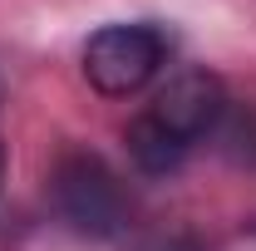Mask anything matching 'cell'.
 <instances>
[{
    "label": "cell",
    "instance_id": "6da1fadb",
    "mask_svg": "<svg viewBox=\"0 0 256 251\" xmlns=\"http://www.w3.org/2000/svg\"><path fill=\"white\" fill-rule=\"evenodd\" d=\"M50 197H54V212L79 236L108 242L128 226V192L98 153H64L50 178Z\"/></svg>",
    "mask_w": 256,
    "mask_h": 251
},
{
    "label": "cell",
    "instance_id": "7a4b0ae2",
    "mask_svg": "<svg viewBox=\"0 0 256 251\" xmlns=\"http://www.w3.org/2000/svg\"><path fill=\"white\" fill-rule=\"evenodd\" d=\"M168 60V34L158 25H104L84 44V79L104 98H128L148 89Z\"/></svg>",
    "mask_w": 256,
    "mask_h": 251
},
{
    "label": "cell",
    "instance_id": "3957f363",
    "mask_svg": "<svg viewBox=\"0 0 256 251\" xmlns=\"http://www.w3.org/2000/svg\"><path fill=\"white\" fill-rule=\"evenodd\" d=\"M226 84L212 74V69H178L168 84L158 89L153 98V118H158L172 138H182V143H197V138H207V133H217L226 118Z\"/></svg>",
    "mask_w": 256,
    "mask_h": 251
},
{
    "label": "cell",
    "instance_id": "277c9868",
    "mask_svg": "<svg viewBox=\"0 0 256 251\" xmlns=\"http://www.w3.org/2000/svg\"><path fill=\"white\" fill-rule=\"evenodd\" d=\"M124 143H128L133 168H138V172H148V178H168V172H178V168L188 162V153H192L188 143H182V138H172V133H168L148 108L128 124Z\"/></svg>",
    "mask_w": 256,
    "mask_h": 251
},
{
    "label": "cell",
    "instance_id": "5b68a950",
    "mask_svg": "<svg viewBox=\"0 0 256 251\" xmlns=\"http://www.w3.org/2000/svg\"><path fill=\"white\" fill-rule=\"evenodd\" d=\"M0 182H5V143H0Z\"/></svg>",
    "mask_w": 256,
    "mask_h": 251
}]
</instances>
